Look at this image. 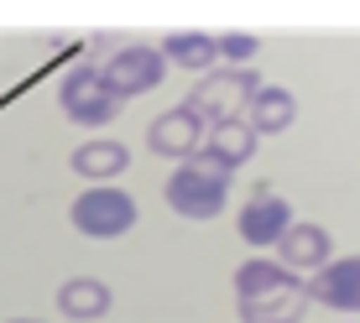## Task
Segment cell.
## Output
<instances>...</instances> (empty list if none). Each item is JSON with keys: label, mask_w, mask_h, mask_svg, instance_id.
Listing matches in <instances>:
<instances>
[{"label": "cell", "mask_w": 360, "mask_h": 323, "mask_svg": "<svg viewBox=\"0 0 360 323\" xmlns=\"http://www.w3.org/2000/svg\"><path fill=\"white\" fill-rule=\"evenodd\" d=\"M225 204H230V167L209 152H193L167 178V209L183 219H214L225 214Z\"/></svg>", "instance_id": "2"}, {"label": "cell", "mask_w": 360, "mask_h": 323, "mask_svg": "<svg viewBox=\"0 0 360 323\" xmlns=\"http://www.w3.org/2000/svg\"><path fill=\"white\" fill-rule=\"evenodd\" d=\"M131 167V152L120 141H84L79 152H73V172L79 178H89L94 188H105L110 178H120V172Z\"/></svg>", "instance_id": "13"}, {"label": "cell", "mask_w": 360, "mask_h": 323, "mask_svg": "<svg viewBox=\"0 0 360 323\" xmlns=\"http://www.w3.org/2000/svg\"><path fill=\"white\" fill-rule=\"evenodd\" d=\"M68 219H73V230L89 235V240H115V235H126L136 225V198L105 183V188H89V193L73 198Z\"/></svg>", "instance_id": "5"}, {"label": "cell", "mask_w": 360, "mask_h": 323, "mask_svg": "<svg viewBox=\"0 0 360 323\" xmlns=\"http://www.w3.org/2000/svg\"><path fill=\"white\" fill-rule=\"evenodd\" d=\"M245 120H251L256 136H282L297 120V99L282 89V84H262V94L251 99V110H245Z\"/></svg>", "instance_id": "12"}, {"label": "cell", "mask_w": 360, "mask_h": 323, "mask_svg": "<svg viewBox=\"0 0 360 323\" xmlns=\"http://www.w3.org/2000/svg\"><path fill=\"white\" fill-rule=\"evenodd\" d=\"M256 94H262V79H256V73H245V68H214V73H204V79L193 84V94L183 99V105H188L198 120L225 126V120H240V110H251Z\"/></svg>", "instance_id": "3"}, {"label": "cell", "mask_w": 360, "mask_h": 323, "mask_svg": "<svg viewBox=\"0 0 360 323\" xmlns=\"http://www.w3.org/2000/svg\"><path fill=\"white\" fill-rule=\"evenodd\" d=\"M99 73H105V84H110L120 99H136V94H152L157 84L167 79V58H162V47L136 42V47H120V53L110 58Z\"/></svg>", "instance_id": "6"}, {"label": "cell", "mask_w": 360, "mask_h": 323, "mask_svg": "<svg viewBox=\"0 0 360 323\" xmlns=\"http://www.w3.org/2000/svg\"><path fill=\"white\" fill-rule=\"evenodd\" d=\"M214 162H225V167L235 172V167H245L251 162V152H256V131H251V120H225V126H214L209 131V146H204Z\"/></svg>", "instance_id": "15"}, {"label": "cell", "mask_w": 360, "mask_h": 323, "mask_svg": "<svg viewBox=\"0 0 360 323\" xmlns=\"http://www.w3.org/2000/svg\"><path fill=\"white\" fill-rule=\"evenodd\" d=\"M162 58L188 73H214L219 63V37H204V32H172L162 42Z\"/></svg>", "instance_id": "14"}, {"label": "cell", "mask_w": 360, "mask_h": 323, "mask_svg": "<svg viewBox=\"0 0 360 323\" xmlns=\"http://www.w3.org/2000/svg\"><path fill=\"white\" fill-rule=\"evenodd\" d=\"M235 308H240L245 323H297L308 308V287L282 261L251 256L235 271Z\"/></svg>", "instance_id": "1"}, {"label": "cell", "mask_w": 360, "mask_h": 323, "mask_svg": "<svg viewBox=\"0 0 360 323\" xmlns=\"http://www.w3.org/2000/svg\"><path fill=\"white\" fill-rule=\"evenodd\" d=\"M11 323H42V318H11Z\"/></svg>", "instance_id": "17"}, {"label": "cell", "mask_w": 360, "mask_h": 323, "mask_svg": "<svg viewBox=\"0 0 360 323\" xmlns=\"http://www.w3.org/2000/svg\"><path fill=\"white\" fill-rule=\"evenodd\" d=\"M329 251H334L329 230L324 225H308V219H292V230L277 240V256H282V266H288V271H324L329 266Z\"/></svg>", "instance_id": "10"}, {"label": "cell", "mask_w": 360, "mask_h": 323, "mask_svg": "<svg viewBox=\"0 0 360 323\" xmlns=\"http://www.w3.org/2000/svg\"><path fill=\"white\" fill-rule=\"evenodd\" d=\"M308 303H324L334 313H360V256L329 261L319 277H308Z\"/></svg>", "instance_id": "9"}, {"label": "cell", "mask_w": 360, "mask_h": 323, "mask_svg": "<svg viewBox=\"0 0 360 323\" xmlns=\"http://www.w3.org/2000/svg\"><path fill=\"white\" fill-rule=\"evenodd\" d=\"M110 303H115V292L105 287L99 277H68L63 287H58V313L73 318V323H94L110 313Z\"/></svg>", "instance_id": "11"}, {"label": "cell", "mask_w": 360, "mask_h": 323, "mask_svg": "<svg viewBox=\"0 0 360 323\" xmlns=\"http://www.w3.org/2000/svg\"><path fill=\"white\" fill-rule=\"evenodd\" d=\"M198 136H204V120H198L188 105H178V110H162V115L146 126V152L172 157V162H188L193 152H204Z\"/></svg>", "instance_id": "7"}, {"label": "cell", "mask_w": 360, "mask_h": 323, "mask_svg": "<svg viewBox=\"0 0 360 323\" xmlns=\"http://www.w3.org/2000/svg\"><path fill=\"white\" fill-rule=\"evenodd\" d=\"M256 37H240V32H230V37H219V58H235V63H251L256 58Z\"/></svg>", "instance_id": "16"}, {"label": "cell", "mask_w": 360, "mask_h": 323, "mask_svg": "<svg viewBox=\"0 0 360 323\" xmlns=\"http://www.w3.org/2000/svg\"><path fill=\"white\" fill-rule=\"evenodd\" d=\"M58 105H63V115L73 120V126L99 131V126H110V120L120 115L126 99L105 84V73H99V68H73L68 79L58 84Z\"/></svg>", "instance_id": "4"}, {"label": "cell", "mask_w": 360, "mask_h": 323, "mask_svg": "<svg viewBox=\"0 0 360 323\" xmlns=\"http://www.w3.org/2000/svg\"><path fill=\"white\" fill-rule=\"evenodd\" d=\"M235 230H240V240L245 245H277L282 235L292 230V209H288V198H277V193H266V188H256V198L240 209V219H235Z\"/></svg>", "instance_id": "8"}]
</instances>
